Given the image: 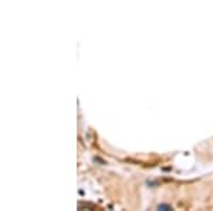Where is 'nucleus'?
<instances>
[{"mask_svg":"<svg viewBox=\"0 0 213 211\" xmlns=\"http://www.w3.org/2000/svg\"><path fill=\"white\" fill-rule=\"evenodd\" d=\"M158 210H171V205H166V204H161V205H158Z\"/></svg>","mask_w":213,"mask_h":211,"instance_id":"obj_1","label":"nucleus"}]
</instances>
